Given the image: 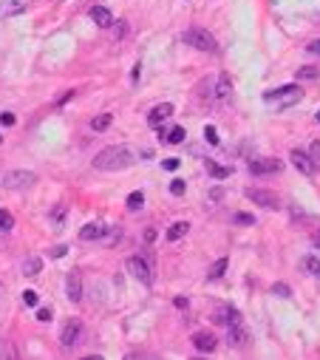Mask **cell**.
Segmentation results:
<instances>
[{"mask_svg": "<svg viewBox=\"0 0 320 360\" xmlns=\"http://www.w3.org/2000/svg\"><path fill=\"white\" fill-rule=\"evenodd\" d=\"M142 204H145V193L142 190H133V193L128 196V210L136 213V210H142Z\"/></svg>", "mask_w": 320, "mask_h": 360, "instance_id": "obj_22", "label": "cell"}, {"mask_svg": "<svg viewBox=\"0 0 320 360\" xmlns=\"http://www.w3.org/2000/svg\"><path fill=\"white\" fill-rule=\"evenodd\" d=\"M128 273L133 275L139 284H145V287H150L153 284V273H150L148 261H142L139 255H133V258H128Z\"/></svg>", "mask_w": 320, "mask_h": 360, "instance_id": "obj_7", "label": "cell"}, {"mask_svg": "<svg viewBox=\"0 0 320 360\" xmlns=\"http://www.w3.org/2000/svg\"><path fill=\"white\" fill-rule=\"evenodd\" d=\"M204 139L210 145H218V130H215L213 125H207V128H204Z\"/></svg>", "mask_w": 320, "mask_h": 360, "instance_id": "obj_32", "label": "cell"}, {"mask_svg": "<svg viewBox=\"0 0 320 360\" xmlns=\"http://www.w3.org/2000/svg\"><path fill=\"white\" fill-rule=\"evenodd\" d=\"M215 100H218L221 105L233 100V79H230V74H224V71L218 74V79H215Z\"/></svg>", "mask_w": 320, "mask_h": 360, "instance_id": "obj_10", "label": "cell"}, {"mask_svg": "<svg viewBox=\"0 0 320 360\" xmlns=\"http://www.w3.org/2000/svg\"><path fill=\"white\" fill-rule=\"evenodd\" d=\"M114 26H116V29H114V37H122V34H125V23H114Z\"/></svg>", "mask_w": 320, "mask_h": 360, "instance_id": "obj_41", "label": "cell"}, {"mask_svg": "<svg viewBox=\"0 0 320 360\" xmlns=\"http://www.w3.org/2000/svg\"><path fill=\"white\" fill-rule=\"evenodd\" d=\"M281 162L278 159H255V162H249V173H255V176H269V173H281Z\"/></svg>", "mask_w": 320, "mask_h": 360, "instance_id": "obj_9", "label": "cell"}, {"mask_svg": "<svg viewBox=\"0 0 320 360\" xmlns=\"http://www.w3.org/2000/svg\"><path fill=\"white\" fill-rule=\"evenodd\" d=\"M185 43L190 46V49H199V51H215V37L204 29L185 31Z\"/></svg>", "mask_w": 320, "mask_h": 360, "instance_id": "obj_4", "label": "cell"}, {"mask_svg": "<svg viewBox=\"0 0 320 360\" xmlns=\"http://www.w3.org/2000/svg\"><path fill=\"white\" fill-rule=\"evenodd\" d=\"M227 338H230V343H233V346H238V349H244V346L249 343V335L241 329V324L230 326V335H227Z\"/></svg>", "mask_w": 320, "mask_h": 360, "instance_id": "obj_18", "label": "cell"}, {"mask_svg": "<svg viewBox=\"0 0 320 360\" xmlns=\"http://www.w3.org/2000/svg\"><path fill=\"white\" fill-rule=\"evenodd\" d=\"M185 190H187V185H185L181 179H173V182H170V193H173V196H185Z\"/></svg>", "mask_w": 320, "mask_h": 360, "instance_id": "obj_30", "label": "cell"}, {"mask_svg": "<svg viewBox=\"0 0 320 360\" xmlns=\"http://www.w3.org/2000/svg\"><path fill=\"white\" fill-rule=\"evenodd\" d=\"M91 20L97 23L100 29H111V26H114V15H111L105 6H94L91 9Z\"/></svg>", "mask_w": 320, "mask_h": 360, "instance_id": "obj_16", "label": "cell"}, {"mask_svg": "<svg viewBox=\"0 0 320 360\" xmlns=\"http://www.w3.org/2000/svg\"><path fill=\"white\" fill-rule=\"evenodd\" d=\"M145 241H148V244H153V241H156V230H153V227H148V230H145Z\"/></svg>", "mask_w": 320, "mask_h": 360, "instance_id": "obj_39", "label": "cell"}, {"mask_svg": "<svg viewBox=\"0 0 320 360\" xmlns=\"http://www.w3.org/2000/svg\"><path fill=\"white\" fill-rule=\"evenodd\" d=\"M0 142H3V137H0Z\"/></svg>", "mask_w": 320, "mask_h": 360, "instance_id": "obj_46", "label": "cell"}, {"mask_svg": "<svg viewBox=\"0 0 320 360\" xmlns=\"http://www.w3.org/2000/svg\"><path fill=\"white\" fill-rule=\"evenodd\" d=\"M312 241H314V247H317V250H320V230H317V233H314V236H312Z\"/></svg>", "mask_w": 320, "mask_h": 360, "instance_id": "obj_43", "label": "cell"}, {"mask_svg": "<svg viewBox=\"0 0 320 360\" xmlns=\"http://www.w3.org/2000/svg\"><path fill=\"white\" fill-rule=\"evenodd\" d=\"M300 97H303L300 85H281V88H275V91H269V94H263V102H266V105H278V108H289Z\"/></svg>", "mask_w": 320, "mask_h": 360, "instance_id": "obj_2", "label": "cell"}, {"mask_svg": "<svg viewBox=\"0 0 320 360\" xmlns=\"http://www.w3.org/2000/svg\"><path fill=\"white\" fill-rule=\"evenodd\" d=\"M37 182V176L31 170H9V173H3V188H9V190H26V188H31Z\"/></svg>", "mask_w": 320, "mask_h": 360, "instance_id": "obj_3", "label": "cell"}, {"mask_svg": "<svg viewBox=\"0 0 320 360\" xmlns=\"http://www.w3.org/2000/svg\"><path fill=\"white\" fill-rule=\"evenodd\" d=\"M40 273H43V258L29 255V258L23 261V275H26V278H37Z\"/></svg>", "mask_w": 320, "mask_h": 360, "instance_id": "obj_17", "label": "cell"}, {"mask_svg": "<svg viewBox=\"0 0 320 360\" xmlns=\"http://www.w3.org/2000/svg\"><path fill=\"white\" fill-rule=\"evenodd\" d=\"M170 114H173V105H170V102H162V105H156V108L148 114V125H150V128H159L162 122L170 119Z\"/></svg>", "mask_w": 320, "mask_h": 360, "instance_id": "obj_13", "label": "cell"}, {"mask_svg": "<svg viewBox=\"0 0 320 360\" xmlns=\"http://www.w3.org/2000/svg\"><path fill=\"white\" fill-rule=\"evenodd\" d=\"M309 156H312L314 162H320V142H312V148H309Z\"/></svg>", "mask_w": 320, "mask_h": 360, "instance_id": "obj_36", "label": "cell"}, {"mask_svg": "<svg viewBox=\"0 0 320 360\" xmlns=\"http://www.w3.org/2000/svg\"><path fill=\"white\" fill-rule=\"evenodd\" d=\"M51 218H54V221H63V218H65V207H57L54 213H51Z\"/></svg>", "mask_w": 320, "mask_h": 360, "instance_id": "obj_40", "label": "cell"}, {"mask_svg": "<svg viewBox=\"0 0 320 360\" xmlns=\"http://www.w3.org/2000/svg\"><path fill=\"white\" fill-rule=\"evenodd\" d=\"M227 266H230V261H227V258H218L213 266H210V273H207V278H210V281H218L221 275L227 273Z\"/></svg>", "mask_w": 320, "mask_h": 360, "instance_id": "obj_20", "label": "cell"}, {"mask_svg": "<svg viewBox=\"0 0 320 360\" xmlns=\"http://www.w3.org/2000/svg\"><path fill=\"white\" fill-rule=\"evenodd\" d=\"M79 335H82V324H79L77 318H71V321H65L63 329H60V343H63L65 349H71V346L79 343Z\"/></svg>", "mask_w": 320, "mask_h": 360, "instance_id": "obj_6", "label": "cell"}, {"mask_svg": "<svg viewBox=\"0 0 320 360\" xmlns=\"http://www.w3.org/2000/svg\"><path fill=\"white\" fill-rule=\"evenodd\" d=\"M111 122H114V116H111V114H100V116H94V119H91V128L100 133V130L111 128Z\"/></svg>", "mask_w": 320, "mask_h": 360, "instance_id": "obj_21", "label": "cell"}, {"mask_svg": "<svg viewBox=\"0 0 320 360\" xmlns=\"http://www.w3.org/2000/svg\"><path fill=\"white\" fill-rule=\"evenodd\" d=\"M295 74H298V79H317L320 77V71L314 68V65H300Z\"/></svg>", "mask_w": 320, "mask_h": 360, "instance_id": "obj_25", "label": "cell"}, {"mask_svg": "<svg viewBox=\"0 0 320 360\" xmlns=\"http://www.w3.org/2000/svg\"><path fill=\"white\" fill-rule=\"evenodd\" d=\"M187 230H190V224H187V221L170 224V230H167V241H178V238H185Z\"/></svg>", "mask_w": 320, "mask_h": 360, "instance_id": "obj_19", "label": "cell"}, {"mask_svg": "<svg viewBox=\"0 0 320 360\" xmlns=\"http://www.w3.org/2000/svg\"><path fill=\"white\" fill-rule=\"evenodd\" d=\"M272 292H275V295H281V298H289L292 295V289L286 287V284H275V287H272Z\"/></svg>", "mask_w": 320, "mask_h": 360, "instance_id": "obj_33", "label": "cell"}, {"mask_svg": "<svg viewBox=\"0 0 320 360\" xmlns=\"http://www.w3.org/2000/svg\"><path fill=\"white\" fill-rule=\"evenodd\" d=\"M314 119H317V122H320V111H317V116H314Z\"/></svg>", "mask_w": 320, "mask_h": 360, "instance_id": "obj_44", "label": "cell"}, {"mask_svg": "<svg viewBox=\"0 0 320 360\" xmlns=\"http://www.w3.org/2000/svg\"><path fill=\"white\" fill-rule=\"evenodd\" d=\"M65 292H68V301H82V278L79 273H68L65 275Z\"/></svg>", "mask_w": 320, "mask_h": 360, "instance_id": "obj_14", "label": "cell"}, {"mask_svg": "<svg viewBox=\"0 0 320 360\" xmlns=\"http://www.w3.org/2000/svg\"><path fill=\"white\" fill-rule=\"evenodd\" d=\"M289 159H292V165L298 167L303 176H314V173H317V162H314L309 153H303V151H298V148H295V151L289 153Z\"/></svg>", "mask_w": 320, "mask_h": 360, "instance_id": "obj_8", "label": "cell"}, {"mask_svg": "<svg viewBox=\"0 0 320 360\" xmlns=\"http://www.w3.org/2000/svg\"><path fill=\"white\" fill-rule=\"evenodd\" d=\"M300 266H303L306 273H312V275H317V278H320V258L309 255V258H303V261H300Z\"/></svg>", "mask_w": 320, "mask_h": 360, "instance_id": "obj_24", "label": "cell"}, {"mask_svg": "<svg viewBox=\"0 0 320 360\" xmlns=\"http://www.w3.org/2000/svg\"><path fill=\"white\" fill-rule=\"evenodd\" d=\"M130 165H133V151L125 148V145H111V148H105L94 156L97 170H125Z\"/></svg>", "mask_w": 320, "mask_h": 360, "instance_id": "obj_1", "label": "cell"}, {"mask_svg": "<svg viewBox=\"0 0 320 360\" xmlns=\"http://www.w3.org/2000/svg\"><path fill=\"white\" fill-rule=\"evenodd\" d=\"M12 227H15V216L9 210H0V233H9Z\"/></svg>", "mask_w": 320, "mask_h": 360, "instance_id": "obj_26", "label": "cell"}, {"mask_svg": "<svg viewBox=\"0 0 320 360\" xmlns=\"http://www.w3.org/2000/svg\"><path fill=\"white\" fill-rule=\"evenodd\" d=\"M105 236H108V227L102 221H91L79 230V238H82V241H102Z\"/></svg>", "mask_w": 320, "mask_h": 360, "instance_id": "obj_12", "label": "cell"}, {"mask_svg": "<svg viewBox=\"0 0 320 360\" xmlns=\"http://www.w3.org/2000/svg\"><path fill=\"white\" fill-rule=\"evenodd\" d=\"M37 321L49 324V321H51V309H45V306H43V309H37Z\"/></svg>", "mask_w": 320, "mask_h": 360, "instance_id": "obj_35", "label": "cell"}, {"mask_svg": "<svg viewBox=\"0 0 320 360\" xmlns=\"http://www.w3.org/2000/svg\"><path fill=\"white\" fill-rule=\"evenodd\" d=\"M0 295H3V284H0Z\"/></svg>", "mask_w": 320, "mask_h": 360, "instance_id": "obj_45", "label": "cell"}, {"mask_svg": "<svg viewBox=\"0 0 320 360\" xmlns=\"http://www.w3.org/2000/svg\"><path fill=\"white\" fill-rule=\"evenodd\" d=\"M193 346H196V352L210 354V352H215L218 340H215V335H210V332H196V335H193Z\"/></svg>", "mask_w": 320, "mask_h": 360, "instance_id": "obj_11", "label": "cell"}, {"mask_svg": "<svg viewBox=\"0 0 320 360\" xmlns=\"http://www.w3.org/2000/svg\"><path fill=\"white\" fill-rule=\"evenodd\" d=\"M247 199L252 204H258V207L263 210H278L281 207V199H278V193H272V190H263V188H249L247 190Z\"/></svg>", "mask_w": 320, "mask_h": 360, "instance_id": "obj_5", "label": "cell"}, {"mask_svg": "<svg viewBox=\"0 0 320 360\" xmlns=\"http://www.w3.org/2000/svg\"><path fill=\"white\" fill-rule=\"evenodd\" d=\"M233 221L241 224V227H252V224H255V216H249V213H235Z\"/></svg>", "mask_w": 320, "mask_h": 360, "instance_id": "obj_28", "label": "cell"}, {"mask_svg": "<svg viewBox=\"0 0 320 360\" xmlns=\"http://www.w3.org/2000/svg\"><path fill=\"white\" fill-rule=\"evenodd\" d=\"M215 324H221V326H235V324H241V312L233 309V306H221V309L215 312Z\"/></svg>", "mask_w": 320, "mask_h": 360, "instance_id": "obj_15", "label": "cell"}, {"mask_svg": "<svg viewBox=\"0 0 320 360\" xmlns=\"http://www.w3.org/2000/svg\"><path fill=\"white\" fill-rule=\"evenodd\" d=\"M65 252H68V247H65V244H57V247H51V258H63Z\"/></svg>", "mask_w": 320, "mask_h": 360, "instance_id": "obj_34", "label": "cell"}, {"mask_svg": "<svg viewBox=\"0 0 320 360\" xmlns=\"http://www.w3.org/2000/svg\"><path fill=\"white\" fill-rule=\"evenodd\" d=\"M306 51H309V54H317V57H320V40H312V43L306 46Z\"/></svg>", "mask_w": 320, "mask_h": 360, "instance_id": "obj_37", "label": "cell"}, {"mask_svg": "<svg viewBox=\"0 0 320 360\" xmlns=\"http://www.w3.org/2000/svg\"><path fill=\"white\" fill-rule=\"evenodd\" d=\"M15 122H17V116L12 114V111H3V114H0V125H3V128H12Z\"/></svg>", "mask_w": 320, "mask_h": 360, "instance_id": "obj_29", "label": "cell"}, {"mask_svg": "<svg viewBox=\"0 0 320 360\" xmlns=\"http://www.w3.org/2000/svg\"><path fill=\"white\" fill-rule=\"evenodd\" d=\"M207 173H210V176H215V179H227L230 173V167H221V165H215V162H207Z\"/></svg>", "mask_w": 320, "mask_h": 360, "instance_id": "obj_23", "label": "cell"}, {"mask_svg": "<svg viewBox=\"0 0 320 360\" xmlns=\"http://www.w3.org/2000/svg\"><path fill=\"white\" fill-rule=\"evenodd\" d=\"M173 303H176L178 309H185V306H187V298H185V295H178V298H176V301H173Z\"/></svg>", "mask_w": 320, "mask_h": 360, "instance_id": "obj_42", "label": "cell"}, {"mask_svg": "<svg viewBox=\"0 0 320 360\" xmlns=\"http://www.w3.org/2000/svg\"><path fill=\"white\" fill-rule=\"evenodd\" d=\"M162 165H164V170H176V167H178V159H164Z\"/></svg>", "mask_w": 320, "mask_h": 360, "instance_id": "obj_38", "label": "cell"}, {"mask_svg": "<svg viewBox=\"0 0 320 360\" xmlns=\"http://www.w3.org/2000/svg\"><path fill=\"white\" fill-rule=\"evenodd\" d=\"M37 301H40V298H37L34 289H26V292H23V303H26V306H37Z\"/></svg>", "mask_w": 320, "mask_h": 360, "instance_id": "obj_31", "label": "cell"}, {"mask_svg": "<svg viewBox=\"0 0 320 360\" xmlns=\"http://www.w3.org/2000/svg\"><path fill=\"white\" fill-rule=\"evenodd\" d=\"M167 142H170V145H181V142H185V128H178V125H176V128L167 133Z\"/></svg>", "mask_w": 320, "mask_h": 360, "instance_id": "obj_27", "label": "cell"}]
</instances>
